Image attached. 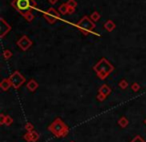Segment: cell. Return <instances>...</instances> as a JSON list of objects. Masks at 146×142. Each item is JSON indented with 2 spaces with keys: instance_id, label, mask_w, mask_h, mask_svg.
<instances>
[{
  "instance_id": "obj_1",
  "label": "cell",
  "mask_w": 146,
  "mask_h": 142,
  "mask_svg": "<svg viewBox=\"0 0 146 142\" xmlns=\"http://www.w3.org/2000/svg\"><path fill=\"white\" fill-rule=\"evenodd\" d=\"M97 72L98 76L101 79H104L112 70H113V67H111V65L107 62L106 60H102L99 64L97 65V67L94 68Z\"/></svg>"
},
{
  "instance_id": "obj_2",
  "label": "cell",
  "mask_w": 146,
  "mask_h": 142,
  "mask_svg": "<svg viewBox=\"0 0 146 142\" xmlns=\"http://www.w3.org/2000/svg\"><path fill=\"white\" fill-rule=\"evenodd\" d=\"M54 124L56 125L57 128H55V129H50V130L55 134V135H56V136H61L60 134H63V133L65 134V133H66V131H67L66 125H65V124H63L60 120H57V121H55Z\"/></svg>"
},
{
  "instance_id": "obj_3",
  "label": "cell",
  "mask_w": 146,
  "mask_h": 142,
  "mask_svg": "<svg viewBox=\"0 0 146 142\" xmlns=\"http://www.w3.org/2000/svg\"><path fill=\"white\" fill-rule=\"evenodd\" d=\"M30 7V0H16V9L25 13Z\"/></svg>"
},
{
  "instance_id": "obj_4",
  "label": "cell",
  "mask_w": 146,
  "mask_h": 142,
  "mask_svg": "<svg viewBox=\"0 0 146 142\" xmlns=\"http://www.w3.org/2000/svg\"><path fill=\"white\" fill-rule=\"evenodd\" d=\"M10 82H12V84L15 86V88H18V86L24 82V80H23V78L18 74V73H15V74L12 75V77L10 78Z\"/></svg>"
},
{
  "instance_id": "obj_5",
  "label": "cell",
  "mask_w": 146,
  "mask_h": 142,
  "mask_svg": "<svg viewBox=\"0 0 146 142\" xmlns=\"http://www.w3.org/2000/svg\"><path fill=\"white\" fill-rule=\"evenodd\" d=\"M36 86H37V84H36V82H35L34 80H31V82H29V84H28V88H29V90H34Z\"/></svg>"
},
{
  "instance_id": "obj_6",
  "label": "cell",
  "mask_w": 146,
  "mask_h": 142,
  "mask_svg": "<svg viewBox=\"0 0 146 142\" xmlns=\"http://www.w3.org/2000/svg\"><path fill=\"white\" fill-rule=\"evenodd\" d=\"M109 92H110V90L108 88V86H103L101 88V90H100V92H103L104 96H106V94H107Z\"/></svg>"
},
{
  "instance_id": "obj_7",
  "label": "cell",
  "mask_w": 146,
  "mask_h": 142,
  "mask_svg": "<svg viewBox=\"0 0 146 142\" xmlns=\"http://www.w3.org/2000/svg\"><path fill=\"white\" fill-rule=\"evenodd\" d=\"M131 142H145V141H144V140H142V139H141V137H140V136H137V137H136V138H134V139L132 140Z\"/></svg>"
},
{
  "instance_id": "obj_8",
  "label": "cell",
  "mask_w": 146,
  "mask_h": 142,
  "mask_svg": "<svg viewBox=\"0 0 146 142\" xmlns=\"http://www.w3.org/2000/svg\"><path fill=\"white\" fill-rule=\"evenodd\" d=\"M126 123H127V121L125 120V118H122V122H121V121H119V124H121V125L123 126V127L126 125Z\"/></svg>"
},
{
  "instance_id": "obj_9",
  "label": "cell",
  "mask_w": 146,
  "mask_h": 142,
  "mask_svg": "<svg viewBox=\"0 0 146 142\" xmlns=\"http://www.w3.org/2000/svg\"><path fill=\"white\" fill-rule=\"evenodd\" d=\"M92 18H93V19H96V20H97V19L99 18V16H98L97 13H94V14H93V17H92Z\"/></svg>"
},
{
  "instance_id": "obj_10",
  "label": "cell",
  "mask_w": 146,
  "mask_h": 142,
  "mask_svg": "<svg viewBox=\"0 0 146 142\" xmlns=\"http://www.w3.org/2000/svg\"><path fill=\"white\" fill-rule=\"evenodd\" d=\"M133 90H138V84H134V86H133Z\"/></svg>"
}]
</instances>
